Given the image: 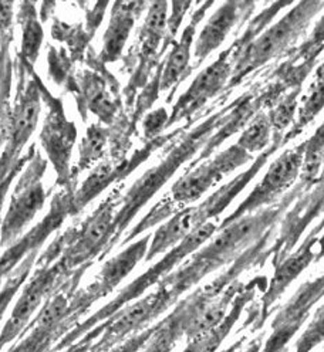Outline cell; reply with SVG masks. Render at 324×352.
<instances>
[{"mask_svg":"<svg viewBox=\"0 0 324 352\" xmlns=\"http://www.w3.org/2000/svg\"><path fill=\"white\" fill-rule=\"evenodd\" d=\"M305 193H307L305 186L297 182L277 204L246 214L235 220L233 223L218 229V233L202 249H198L188 261L181 264L178 270L172 272L160 283L168 292L172 302L175 304L182 294L208 274L233 263L270 230L276 229L289 208Z\"/></svg>","mask_w":324,"mask_h":352,"instance_id":"obj_1","label":"cell"},{"mask_svg":"<svg viewBox=\"0 0 324 352\" xmlns=\"http://www.w3.org/2000/svg\"><path fill=\"white\" fill-rule=\"evenodd\" d=\"M226 107L221 111L209 116L205 121L191 129L181 138L175 140L166 149L162 160L134 182L129 188L121 202V208L116 216V236L110 248V253L114 248L121 245V236L133 219L140 213V210L166 185V182L174 176L180 168L197 155L198 151H202L213 132L221 126L222 118L225 116Z\"/></svg>","mask_w":324,"mask_h":352,"instance_id":"obj_2","label":"cell"},{"mask_svg":"<svg viewBox=\"0 0 324 352\" xmlns=\"http://www.w3.org/2000/svg\"><path fill=\"white\" fill-rule=\"evenodd\" d=\"M14 72L17 74L16 97L10 117L2 122V204L9 186L25 170L37 151L36 145H32L23 155V149L37 128L43 101L40 77L33 65L17 56Z\"/></svg>","mask_w":324,"mask_h":352,"instance_id":"obj_3","label":"cell"},{"mask_svg":"<svg viewBox=\"0 0 324 352\" xmlns=\"http://www.w3.org/2000/svg\"><path fill=\"white\" fill-rule=\"evenodd\" d=\"M324 9L320 0H306L292 6V9L277 23L268 28L245 47L235 64L233 76L226 91L230 93L244 80L262 69L274 58L288 57L296 49V43L303 37L310 28L313 19Z\"/></svg>","mask_w":324,"mask_h":352,"instance_id":"obj_4","label":"cell"},{"mask_svg":"<svg viewBox=\"0 0 324 352\" xmlns=\"http://www.w3.org/2000/svg\"><path fill=\"white\" fill-rule=\"evenodd\" d=\"M87 269L90 267L84 266L61 281L19 337L20 341L8 352H53L54 346L73 331L80 324V318L87 313L76 298L78 283Z\"/></svg>","mask_w":324,"mask_h":352,"instance_id":"obj_5","label":"cell"},{"mask_svg":"<svg viewBox=\"0 0 324 352\" xmlns=\"http://www.w3.org/2000/svg\"><path fill=\"white\" fill-rule=\"evenodd\" d=\"M218 229L219 228L213 222H208L199 229H197L192 234H189L181 245H178L175 249H172L169 253H166L160 261H157V264L151 266L137 280L129 283L113 301L105 304L101 310L94 313L85 321L80 322L73 331H70L54 346L53 352H60L63 349L69 348L70 345L76 344L80 338H83L89 331H91L94 327H97L98 324L104 322L105 320L117 314L129 302L138 300L148 289L153 287V285L160 284L168 274L174 272L175 267L181 266L188 256H192L201 246H204L206 241H209L210 237L218 232Z\"/></svg>","mask_w":324,"mask_h":352,"instance_id":"obj_6","label":"cell"},{"mask_svg":"<svg viewBox=\"0 0 324 352\" xmlns=\"http://www.w3.org/2000/svg\"><path fill=\"white\" fill-rule=\"evenodd\" d=\"M270 20H273V17L268 12H261L255 16L249 21L246 30L241 34V37H237L226 50L218 56V58L195 77V80L188 87V90L172 107L168 128L181 122L182 120L192 118L212 98L226 90L233 76L237 57L241 56L248 44H250L259 34L266 30Z\"/></svg>","mask_w":324,"mask_h":352,"instance_id":"obj_7","label":"cell"},{"mask_svg":"<svg viewBox=\"0 0 324 352\" xmlns=\"http://www.w3.org/2000/svg\"><path fill=\"white\" fill-rule=\"evenodd\" d=\"M121 184L111 190L85 222L74 226L72 241L57 260L66 274H72L84 266L91 267L96 260H102L110 254L116 236V216L124 197V185Z\"/></svg>","mask_w":324,"mask_h":352,"instance_id":"obj_8","label":"cell"},{"mask_svg":"<svg viewBox=\"0 0 324 352\" xmlns=\"http://www.w3.org/2000/svg\"><path fill=\"white\" fill-rule=\"evenodd\" d=\"M39 82L43 102L47 107V114L39 135L41 149L54 168L57 188L76 192V181L70 164L77 141V128L67 118L61 100L56 98L40 78Z\"/></svg>","mask_w":324,"mask_h":352,"instance_id":"obj_9","label":"cell"},{"mask_svg":"<svg viewBox=\"0 0 324 352\" xmlns=\"http://www.w3.org/2000/svg\"><path fill=\"white\" fill-rule=\"evenodd\" d=\"M174 305L168 292L158 284L155 292L138 298L134 304H128L117 314L94 327L89 334L97 338L90 352H107L122 341L128 340L160 318L168 308Z\"/></svg>","mask_w":324,"mask_h":352,"instance_id":"obj_10","label":"cell"},{"mask_svg":"<svg viewBox=\"0 0 324 352\" xmlns=\"http://www.w3.org/2000/svg\"><path fill=\"white\" fill-rule=\"evenodd\" d=\"M47 170V160L36 151L33 158L21 172L12 193L9 209L2 222V248L6 250L20 239L37 213L45 208L47 193L43 178Z\"/></svg>","mask_w":324,"mask_h":352,"instance_id":"obj_11","label":"cell"},{"mask_svg":"<svg viewBox=\"0 0 324 352\" xmlns=\"http://www.w3.org/2000/svg\"><path fill=\"white\" fill-rule=\"evenodd\" d=\"M252 160L253 155L235 144L219 152L213 158L204 161L192 170H186L172 185L169 193L162 199L174 210V213H178L180 210L189 208V205L198 202L206 192H209L215 185H218L225 176L250 162Z\"/></svg>","mask_w":324,"mask_h":352,"instance_id":"obj_12","label":"cell"},{"mask_svg":"<svg viewBox=\"0 0 324 352\" xmlns=\"http://www.w3.org/2000/svg\"><path fill=\"white\" fill-rule=\"evenodd\" d=\"M305 149L306 141L300 142L294 148L286 149L282 155L274 160L262 181L255 186V189L239 206L228 217H225L219 229L233 223L235 220L246 214L272 206L282 199L288 190L294 185L297 178H300L301 166H303L305 160Z\"/></svg>","mask_w":324,"mask_h":352,"instance_id":"obj_13","label":"cell"},{"mask_svg":"<svg viewBox=\"0 0 324 352\" xmlns=\"http://www.w3.org/2000/svg\"><path fill=\"white\" fill-rule=\"evenodd\" d=\"M168 2H154L149 3L144 23L138 32L137 49L134 52V57L137 61L136 70L133 77L129 78L124 96L125 105L129 113H133L134 100L137 93L144 90L145 85L149 82V74L155 67H160L161 60L164 58V41L168 32Z\"/></svg>","mask_w":324,"mask_h":352,"instance_id":"obj_14","label":"cell"},{"mask_svg":"<svg viewBox=\"0 0 324 352\" xmlns=\"http://www.w3.org/2000/svg\"><path fill=\"white\" fill-rule=\"evenodd\" d=\"M286 93V88L282 84L272 80L265 87L253 88V90L246 91L239 98L230 102L226 107L221 126L213 132L212 137L201 151L199 157L191 162L186 170H192L204 161L209 160L213 155V152L226 140L237 134L239 131H244L259 113H262L263 108H273Z\"/></svg>","mask_w":324,"mask_h":352,"instance_id":"obj_15","label":"cell"},{"mask_svg":"<svg viewBox=\"0 0 324 352\" xmlns=\"http://www.w3.org/2000/svg\"><path fill=\"white\" fill-rule=\"evenodd\" d=\"M73 274V273H72ZM63 272L60 264H36V270L30 280L26 283L21 292L13 311L2 329V346L13 342L25 333V329L33 321V316L45 304L47 298L61 284V281L69 277Z\"/></svg>","mask_w":324,"mask_h":352,"instance_id":"obj_16","label":"cell"},{"mask_svg":"<svg viewBox=\"0 0 324 352\" xmlns=\"http://www.w3.org/2000/svg\"><path fill=\"white\" fill-rule=\"evenodd\" d=\"M74 216V192L58 189L53 196L50 209L45 219L32 228L25 236H21L16 243L3 250L2 254V278L5 280L12 272L32 253H40L45 241L58 230L66 219Z\"/></svg>","mask_w":324,"mask_h":352,"instance_id":"obj_17","label":"cell"},{"mask_svg":"<svg viewBox=\"0 0 324 352\" xmlns=\"http://www.w3.org/2000/svg\"><path fill=\"white\" fill-rule=\"evenodd\" d=\"M324 212V179H318L317 185L305 193L293 205L282 220V228L276 240L270 245V258L276 267L293 253L299 239L307 226Z\"/></svg>","mask_w":324,"mask_h":352,"instance_id":"obj_18","label":"cell"},{"mask_svg":"<svg viewBox=\"0 0 324 352\" xmlns=\"http://www.w3.org/2000/svg\"><path fill=\"white\" fill-rule=\"evenodd\" d=\"M110 77L105 76V70L100 67L83 70L70 91L74 93L83 120L85 121V113L94 114L102 125L111 126L122 114V105L120 100L114 98V93L108 90Z\"/></svg>","mask_w":324,"mask_h":352,"instance_id":"obj_19","label":"cell"},{"mask_svg":"<svg viewBox=\"0 0 324 352\" xmlns=\"http://www.w3.org/2000/svg\"><path fill=\"white\" fill-rule=\"evenodd\" d=\"M318 234L310 232L303 243H301V246L274 267V274L269 281L268 290L265 292L261 300V305L257 308L259 316L253 325L255 331L266 322V320L273 311L274 302L282 297V294L289 289V285L303 273L313 261H316L314 248L318 243Z\"/></svg>","mask_w":324,"mask_h":352,"instance_id":"obj_20","label":"cell"},{"mask_svg":"<svg viewBox=\"0 0 324 352\" xmlns=\"http://www.w3.org/2000/svg\"><path fill=\"white\" fill-rule=\"evenodd\" d=\"M255 8L256 3L253 2L222 3L218 10L209 17L198 38L195 40V50H193L195 61L192 63V69H198L210 56V53L218 50L226 40L228 34L232 32V29L237 23L246 20L252 14Z\"/></svg>","mask_w":324,"mask_h":352,"instance_id":"obj_21","label":"cell"},{"mask_svg":"<svg viewBox=\"0 0 324 352\" xmlns=\"http://www.w3.org/2000/svg\"><path fill=\"white\" fill-rule=\"evenodd\" d=\"M151 239L153 236L147 234L145 237L133 241L118 254L104 263L96 280L87 289H84L93 304L113 293L118 287V284L136 269L137 264L147 257Z\"/></svg>","mask_w":324,"mask_h":352,"instance_id":"obj_22","label":"cell"},{"mask_svg":"<svg viewBox=\"0 0 324 352\" xmlns=\"http://www.w3.org/2000/svg\"><path fill=\"white\" fill-rule=\"evenodd\" d=\"M213 2L198 3V9L192 13L189 23L182 30L181 38L174 41L171 52L164 63V70L161 76L160 91H169L178 84L185 81L193 72L191 64V46L197 34V28L205 17L206 12L213 6Z\"/></svg>","mask_w":324,"mask_h":352,"instance_id":"obj_23","label":"cell"},{"mask_svg":"<svg viewBox=\"0 0 324 352\" xmlns=\"http://www.w3.org/2000/svg\"><path fill=\"white\" fill-rule=\"evenodd\" d=\"M147 2H116L111 5V16L102 37V49L97 56L105 65L122 57V50L140 16L148 10Z\"/></svg>","mask_w":324,"mask_h":352,"instance_id":"obj_24","label":"cell"},{"mask_svg":"<svg viewBox=\"0 0 324 352\" xmlns=\"http://www.w3.org/2000/svg\"><path fill=\"white\" fill-rule=\"evenodd\" d=\"M259 283H261V280L255 278L250 283L245 284L244 290L235 298L225 320L218 327L210 329V331L189 340L186 348L182 352H216L218 351V348L222 345L225 338L232 331L233 325L237 322V320L241 318L246 304H249L252 298L256 296Z\"/></svg>","mask_w":324,"mask_h":352,"instance_id":"obj_25","label":"cell"},{"mask_svg":"<svg viewBox=\"0 0 324 352\" xmlns=\"http://www.w3.org/2000/svg\"><path fill=\"white\" fill-rule=\"evenodd\" d=\"M199 228L201 226L198 225L193 206L180 210L178 213L169 217L153 234L145 261H151L160 254L169 253L172 249H175L178 245H181L189 234H192Z\"/></svg>","mask_w":324,"mask_h":352,"instance_id":"obj_26","label":"cell"},{"mask_svg":"<svg viewBox=\"0 0 324 352\" xmlns=\"http://www.w3.org/2000/svg\"><path fill=\"white\" fill-rule=\"evenodd\" d=\"M17 23L21 30V41L17 56L23 58L34 67V64L40 56V50L45 40V30H43L41 21L39 20V12L36 10V3L21 2L19 3V10L16 14Z\"/></svg>","mask_w":324,"mask_h":352,"instance_id":"obj_27","label":"cell"},{"mask_svg":"<svg viewBox=\"0 0 324 352\" xmlns=\"http://www.w3.org/2000/svg\"><path fill=\"white\" fill-rule=\"evenodd\" d=\"M324 108V60L318 64V67L314 72L313 81L310 82L307 91L305 93L303 98L300 101L297 118L292 128L285 134L283 144L286 145L296 137H299L301 132L309 126L316 117L323 111Z\"/></svg>","mask_w":324,"mask_h":352,"instance_id":"obj_28","label":"cell"},{"mask_svg":"<svg viewBox=\"0 0 324 352\" xmlns=\"http://www.w3.org/2000/svg\"><path fill=\"white\" fill-rule=\"evenodd\" d=\"M108 142H111V126L98 124L89 125L78 146V160L73 168L74 181L81 172L93 168L100 161H104Z\"/></svg>","mask_w":324,"mask_h":352,"instance_id":"obj_29","label":"cell"},{"mask_svg":"<svg viewBox=\"0 0 324 352\" xmlns=\"http://www.w3.org/2000/svg\"><path fill=\"white\" fill-rule=\"evenodd\" d=\"M184 337L186 338L185 321L181 311L174 307L168 317L155 324V331L142 352H172Z\"/></svg>","mask_w":324,"mask_h":352,"instance_id":"obj_30","label":"cell"},{"mask_svg":"<svg viewBox=\"0 0 324 352\" xmlns=\"http://www.w3.org/2000/svg\"><path fill=\"white\" fill-rule=\"evenodd\" d=\"M324 166V122L318 125L314 134L306 140L305 160L300 173V184L310 192L318 182Z\"/></svg>","mask_w":324,"mask_h":352,"instance_id":"obj_31","label":"cell"},{"mask_svg":"<svg viewBox=\"0 0 324 352\" xmlns=\"http://www.w3.org/2000/svg\"><path fill=\"white\" fill-rule=\"evenodd\" d=\"M272 140L273 128L269 116L265 113H259L242 131L236 145L253 155V153H262L263 151H266L270 146Z\"/></svg>","mask_w":324,"mask_h":352,"instance_id":"obj_32","label":"cell"},{"mask_svg":"<svg viewBox=\"0 0 324 352\" xmlns=\"http://www.w3.org/2000/svg\"><path fill=\"white\" fill-rule=\"evenodd\" d=\"M301 94V88H296L286 93L279 102L269 109V120L273 128V135L280 134L285 135L286 129L294 124V117L299 111V97Z\"/></svg>","mask_w":324,"mask_h":352,"instance_id":"obj_33","label":"cell"},{"mask_svg":"<svg viewBox=\"0 0 324 352\" xmlns=\"http://www.w3.org/2000/svg\"><path fill=\"white\" fill-rule=\"evenodd\" d=\"M324 52V14L317 20V23L314 25L310 36L293 49L288 60L292 63H306L312 64L316 67V64L318 61L320 54Z\"/></svg>","mask_w":324,"mask_h":352,"instance_id":"obj_34","label":"cell"},{"mask_svg":"<svg viewBox=\"0 0 324 352\" xmlns=\"http://www.w3.org/2000/svg\"><path fill=\"white\" fill-rule=\"evenodd\" d=\"M39 253L29 254L23 261H21L19 266L12 272L9 277L3 280V287H2V316H5L8 305L19 292V289L26 283L29 278V274L32 273V269L36 266Z\"/></svg>","mask_w":324,"mask_h":352,"instance_id":"obj_35","label":"cell"},{"mask_svg":"<svg viewBox=\"0 0 324 352\" xmlns=\"http://www.w3.org/2000/svg\"><path fill=\"white\" fill-rule=\"evenodd\" d=\"M47 60H49V72L50 76L54 78L57 84H63L64 87L70 88L74 82V77H72V61L64 49L57 52L52 44L49 46L47 52Z\"/></svg>","mask_w":324,"mask_h":352,"instance_id":"obj_36","label":"cell"},{"mask_svg":"<svg viewBox=\"0 0 324 352\" xmlns=\"http://www.w3.org/2000/svg\"><path fill=\"white\" fill-rule=\"evenodd\" d=\"M324 342V305L314 313L306 331L296 342V352H310Z\"/></svg>","mask_w":324,"mask_h":352,"instance_id":"obj_37","label":"cell"},{"mask_svg":"<svg viewBox=\"0 0 324 352\" xmlns=\"http://www.w3.org/2000/svg\"><path fill=\"white\" fill-rule=\"evenodd\" d=\"M171 113L166 111L165 107L157 108L155 111L148 113L142 120V129H144V137L148 142L155 141L161 137L162 131L168 128Z\"/></svg>","mask_w":324,"mask_h":352,"instance_id":"obj_38","label":"cell"},{"mask_svg":"<svg viewBox=\"0 0 324 352\" xmlns=\"http://www.w3.org/2000/svg\"><path fill=\"white\" fill-rule=\"evenodd\" d=\"M154 331H155V325L144 329V331H141L133 337H129L128 340L124 341V344H120L107 352H140L148 344V341L151 340V337H153Z\"/></svg>","mask_w":324,"mask_h":352,"instance_id":"obj_39","label":"cell"},{"mask_svg":"<svg viewBox=\"0 0 324 352\" xmlns=\"http://www.w3.org/2000/svg\"><path fill=\"white\" fill-rule=\"evenodd\" d=\"M97 338H93L90 334H85L83 338H80L76 344L70 345L69 348L63 349L60 352H90L93 344L96 342Z\"/></svg>","mask_w":324,"mask_h":352,"instance_id":"obj_40","label":"cell"},{"mask_svg":"<svg viewBox=\"0 0 324 352\" xmlns=\"http://www.w3.org/2000/svg\"><path fill=\"white\" fill-rule=\"evenodd\" d=\"M262 349H263V336L255 338L248 345V348L245 351H242V352H262Z\"/></svg>","mask_w":324,"mask_h":352,"instance_id":"obj_41","label":"cell"},{"mask_svg":"<svg viewBox=\"0 0 324 352\" xmlns=\"http://www.w3.org/2000/svg\"><path fill=\"white\" fill-rule=\"evenodd\" d=\"M317 253H316V263L320 261L324 257V234L318 239V243H317Z\"/></svg>","mask_w":324,"mask_h":352,"instance_id":"obj_42","label":"cell"},{"mask_svg":"<svg viewBox=\"0 0 324 352\" xmlns=\"http://www.w3.org/2000/svg\"><path fill=\"white\" fill-rule=\"evenodd\" d=\"M320 179H324V166H323V172H321V176H320Z\"/></svg>","mask_w":324,"mask_h":352,"instance_id":"obj_43","label":"cell"},{"mask_svg":"<svg viewBox=\"0 0 324 352\" xmlns=\"http://www.w3.org/2000/svg\"><path fill=\"white\" fill-rule=\"evenodd\" d=\"M321 220H323V222H324V217H323V219H321Z\"/></svg>","mask_w":324,"mask_h":352,"instance_id":"obj_44","label":"cell"}]
</instances>
